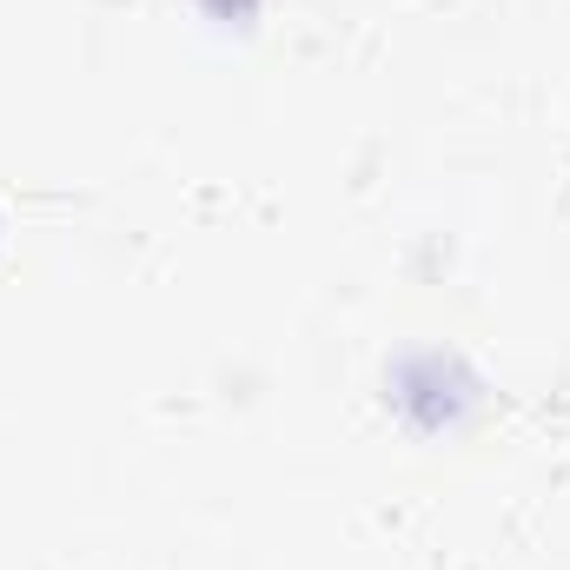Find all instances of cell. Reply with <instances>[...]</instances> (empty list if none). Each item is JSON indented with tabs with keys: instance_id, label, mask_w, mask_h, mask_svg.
Masks as SVG:
<instances>
[{
	"instance_id": "6da1fadb",
	"label": "cell",
	"mask_w": 570,
	"mask_h": 570,
	"mask_svg": "<svg viewBox=\"0 0 570 570\" xmlns=\"http://www.w3.org/2000/svg\"><path fill=\"white\" fill-rule=\"evenodd\" d=\"M385 405L419 431V438H451L478 419L484 379L464 352L451 345H412L385 365Z\"/></svg>"
},
{
	"instance_id": "7a4b0ae2",
	"label": "cell",
	"mask_w": 570,
	"mask_h": 570,
	"mask_svg": "<svg viewBox=\"0 0 570 570\" xmlns=\"http://www.w3.org/2000/svg\"><path fill=\"white\" fill-rule=\"evenodd\" d=\"M193 7H199V13H206V20H213L219 33H253V27H259V7H266V0H193Z\"/></svg>"
}]
</instances>
